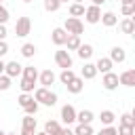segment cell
I'll use <instances>...</instances> for the list:
<instances>
[{
	"mask_svg": "<svg viewBox=\"0 0 135 135\" xmlns=\"http://www.w3.org/2000/svg\"><path fill=\"white\" fill-rule=\"evenodd\" d=\"M34 99H36L38 103H42V105H49V108H53V105L57 103V95H55L51 89H46V86L36 89V91H34Z\"/></svg>",
	"mask_w": 135,
	"mask_h": 135,
	"instance_id": "obj_1",
	"label": "cell"
},
{
	"mask_svg": "<svg viewBox=\"0 0 135 135\" xmlns=\"http://www.w3.org/2000/svg\"><path fill=\"white\" fill-rule=\"evenodd\" d=\"M63 30H65L68 34H76V36H80V34L84 32V23L80 21V17H68V19L63 21Z\"/></svg>",
	"mask_w": 135,
	"mask_h": 135,
	"instance_id": "obj_2",
	"label": "cell"
},
{
	"mask_svg": "<svg viewBox=\"0 0 135 135\" xmlns=\"http://www.w3.org/2000/svg\"><path fill=\"white\" fill-rule=\"evenodd\" d=\"M84 21L86 23H91V25H95V23H99V19H101V8L97 6V4H91V6H86L84 8Z\"/></svg>",
	"mask_w": 135,
	"mask_h": 135,
	"instance_id": "obj_3",
	"label": "cell"
},
{
	"mask_svg": "<svg viewBox=\"0 0 135 135\" xmlns=\"http://www.w3.org/2000/svg\"><path fill=\"white\" fill-rule=\"evenodd\" d=\"M30 30H32V21H30V17H19L17 23H15V34H17L19 38H25V36L30 34Z\"/></svg>",
	"mask_w": 135,
	"mask_h": 135,
	"instance_id": "obj_4",
	"label": "cell"
},
{
	"mask_svg": "<svg viewBox=\"0 0 135 135\" xmlns=\"http://www.w3.org/2000/svg\"><path fill=\"white\" fill-rule=\"evenodd\" d=\"M55 63L61 70L72 68V55H70V51H55Z\"/></svg>",
	"mask_w": 135,
	"mask_h": 135,
	"instance_id": "obj_5",
	"label": "cell"
},
{
	"mask_svg": "<svg viewBox=\"0 0 135 135\" xmlns=\"http://www.w3.org/2000/svg\"><path fill=\"white\" fill-rule=\"evenodd\" d=\"M101 84H103L105 91H114V89H118V74H114V72H105L103 78H101Z\"/></svg>",
	"mask_w": 135,
	"mask_h": 135,
	"instance_id": "obj_6",
	"label": "cell"
},
{
	"mask_svg": "<svg viewBox=\"0 0 135 135\" xmlns=\"http://www.w3.org/2000/svg\"><path fill=\"white\" fill-rule=\"evenodd\" d=\"M21 70H23V65H21L19 61H8V63H4V74H6L8 78L21 76Z\"/></svg>",
	"mask_w": 135,
	"mask_h": 135,
	"instance_id": "obj_7",
	"label": "cell"
},
{
	"mask_svg": "<svg viewBox=\"0 0 135 135\" xmlns=\"http://www.w3.org/2000/svg\"><path fill=\"white\" fill-rule=\"evenodd\" d=\"M61 120L70 127L72 122H76V110H74V105H70V103H65L63 108H61Z\"/></svg>",
	"mask_w": 135,
	"mask_h": 135,
	"instance_id": "obj_8",
	"label": "cell"
},
{
	"mask_svg": "<svg viewBox=\"0 0 135 135\" xmlns=\"http://www.w3.org/2000/svg\"><path fill=\"white\" fill-rule=\"evenodd\" d=\"M65 38H68V32H65L63 27H55V30L51 32V40H53V44H57V46H63V44H65Z\"/></svg>",
	"mask_w": 135,
	"mask_h": 135,
	"instance_id": "obj_9",
	"label": "cell"
},
{
	"mask_svg": "<svg viewBox=\"0 0 135 135\" xmlns=\"http://www.w3.org/2000/svg\"><path fill=\"white\" fill-rule=\"evenodd\" d=\"M38 80H40V84L42 86H51V84H55V80H57V76H55V72L53 70H44V72H40L38 74Z\"/></svg>",
	"mask_w": 135,
	"mask_h": 135,
	"instance_id": "obj_10",
	"label": "cell"
},
{
	"mask_svg": "<svg viewBox=\"0 0 135 135\" xmlns=\"http://www.w3.org/2000/svg\"><path fill=\"white\" fill-rule=\"evenodd\" d=\"M118 84H122V86H135V70H124L118 76Z\"/></svg>",
	"mask_w": 135,
	"mask_h": 135,
	"instance_id": "obj_11",
	"label": "cell"
},
{
	"mask_svg": "<svg viewBox=\"0 0 135 135\" xmlns=\"http://www.w3.org/2000/svg\"><path fill=\"white\" fill-rule=\"evenodd\" d=\"M65 86H68V93H72V95H78V93L84 89V80H82L80 76H74V78H72V80L65 84Z\"/></svg>",
	"mask_w": 135,
	"mask_h": 135,
	"instance_id": "obj_12",
	"label": "cell"
},
{
	"mask_svg": "<svg viewBox=\"0 0 135 135\" xmlns=\"http://www.w3.org/2000/svg\"><path fill=\"white\" fill-rule=\"evenodd\" d=\"M110 59H112V63H122V61L127 59L124 49H122V46H112V49H110Z\"/></svg>",
	"mask_w": 135,
	"mask_h": 135,
	"instance_id": "obj_13",
	"label": "cell"
},
{
	"mask_svg": "<svg viewBox=\"0 0 135 135\" xmlns=\"http://www.w3.org/2000/svg\"><path fill=\"white\" fill-rule=\"evenodd\" d=\"M105 27H114L116 23H118V15L116 13H112V11H105V13H101V19H99Z\"/></svg>",
	"mask_w": 135,
	"mask_h": 135,
	"instance_id": "obj_14",
	"label": "cell"
},
{
	"mask_svg": "<svg viewBox=\"0 0 135 135\" xmlns=\"http://www.w3.org/2000/svg\"><path fill=\"white\" fill-rule=\"evenodd\" d=\"M97 76V68H95V63H84V68H82V72H80V78L82 80H93Z\"/></svg>",
	"mask_w": 135,
	"mask_h": 135,
	"instance_id": "obj_15",
	"label": "cell"
},
{
	"mask_svg": "<svg viewBox=\"0 0 135 135\" xmlns=\"http://www.w3.org/2000/svg\"><path fill=\"white\" fill-rule=\"evenodd\" d=\"M112 59L110 57H99L97 59V63H95V68H97V72H101V74H105V72H112Z\"/></svg>",
	"mask_w": 135,
	"mask_h": 135,
	"instance_id": "obj_16",
	"label": "cell"
},
{
	"mask_svg": "<svg viewBox=\"0 0 135 135\" xmlns=\"http://www.w3.org/2000/svg\"><path fill=\"white\" fill-rule=\"evenodd\" d=\"M93 118H95V114H93L91 110H80V112H76V122H80V124H91Z\"/></svg>",
	"mask_w": 135,
	"mask_h": 135,
	"instance_id": "obj_17",
	"label": "cell"
},
{
	"mask_svg": "<svg viewBox=\"0 0 135 135\" xmlns=\"http://www.w3.org/2000/svg\"><path fill=\"white\" fill-rule=\"evenodd\" d=\"M76 53H78V57H80L82 61H86V59L93 57V46H91V44H80V46L76 49Z\"/></svg>",
	"mask_w": 135,
	"mask_h": 135,
	"instance_id": "obj_18",
	"label": "cell"
},
{
	"mask_svg": "<svg viewBox=\"0 0 135 135\" xmlns=\"http://www.w3.org/2000/svg\"><path fill=\"white\" fill-rule=\"evenodd\" d=\"M120 32H122V34H133V32H135V21H133L131 17H124V19L120 21Z\"/></svg>",
	"mask_w": 135,
	"mask_h": 135,
	"instance_id": "obj_19",
	"label": "cell"
},
{
	"mask_svg": "<svg viewBox=\"0 0 135 135\" xmlns=\"http://www.w3.org/2000/svg\"><path fill=\"white\" fill-rule=\"evenodd\" d=\"M80 44H82V42H80V36H76V34H68V38H65V46H68V51H76Z\"/></svg>",
	"mask_w": 135,
	"mask_h": 135,
	"instance_id": "obj_20",
	"label": "cell"
},
{
	"mask_svg": "<svg viewBox=\"0 0 135 135\" xmlns=\"http://www.w3.org/2000/svg\"><path fill=\"white\" fill-rule=\"evenodd\" d=\"M21 76L27 78V80H34V82H36V80H38V70H36L34 65H25V68L21 70Z\"/></svg>",
	"mask_w": 135,
	"mask_h": 135,
	"instance_id": "obj_21",
	"label": "cell"
},
{
	"mask_svg": "<svg viewBox=\"0 0 135 135\" xmlns=\"http://www.w3.org/2000/svg\"><path fill=\"white\" fill-rule=\"evenodd\" d=\"M99 120H101V124L108 127V124H112V122L116 120V114H114L112 110H103V112L99 114Z\"/></svg>",
	"mask_w": 135,
	"mask_h": 135,
	"instance_id": "obj_22",
	"label": "cell"
},
{
	"mask_svg": "<svg viewBox=\"0 0 135 135\" xmlns=\"http://www.w3.org/2000/svg\"><path fill=\"white\" fill-rule=\"evenodd\" d=\"M59 129H61V124L57 120H46L44 122V133H49V135H57Z\"/></svg>",
	"mask_w": 135,
	"mask_h": 135,
	"instance_id": "obj_23",
	"label": "cell"
},
{
	"mask_svg": "<svg viewBox=\"0 0 135 135\" xmlns=\"http://www.w3.org/2000/svg\"><path fill=\"white\" fill-rule=\"evenodd\" d=\"M82 15H84V4L82 2L70 4V17H82Z\"/></svg>",
	"mask_w": 135,
	"mask_h": 135,
	"instance_id": "obj_24",
	"label": "cell"
},
{
	"mask_svg": "<svg viewBox=\"0 0 135 135\" xmlns=\"http://www.w3.org/2000/svg\"><path fill=\"white\" fill-rule=\"evenodd\" d=\"M21 55H23L25 59H30V57H34V55H36V46H34L32 42H25V44L21 46Z\"/></svg>",
	"mask_w": 135,
	"mask_h": 135,
	"instance_id": "obj_25",
	"label": "cell"
},
{
	"mask_svg": "<svg viewBox=\"0 0 135 135\" xmlns=\"http://www.w3.org/2000/svg\"><path fill=\"white\" fill-rule=\"evenodd\" d=\"M74 76H76V74H74V70H72V68H68V70H61L59 80H61V84H68V82H70Z\"/></svg>",
	"mask_w": 135,
	"mask_h": 135,
	"instance_id": "obj_26",
	"label": "cell"
},
{
	"mask_svg": "<svg viewBox=\"0 0 135 135\" xmlns=\"http://www.w3.org/2000/svg\"><path fill=\"white\" fill-rule=\"evenodd\" d=\"M74 135H93V127H91V124H80V122H78V127L74 129Z\"/></svg>",
	"mask_w": 135,
	"mask_h": 135,
	"instance_id": "obj_27",
	"label": "cell"
},
{
	"mask_svg": "<svg viewBox=\"0 0 135 135\" xmlns=\"http://www.w3.org/2000/svg\"><path fill=\"white\" fill-rule=\"evenodd\" d=\"M34 84H36L34 80H27V78H23V76H21L19 86H21V91H23V93H32V91H34Z\"/></svg>",
	"mask_w": 135,
	"mask_h": 135,
	"instance_id": "obj_28",
	"label": "cell"
},
{
	"mask_svg": "<svg viewBox=\"0 0 135 135\" xmlns=\"http://www.w3.org/2000/svg\"><path fill=\"white\" fill-rule=\"evenodd\" d=\"M59 6H61V2H59V0H44V11H49V13L59 11Z\"/></svg>",
	"mask_w": 135,
	"mask_h": 135,
	"instance_id": "obj_29",
	"label": "cell"
},
{
	"mask_svg": "<svg viewBox=\"0 0 135 135\" xmlns=\"http://www.w3.org/2000/svg\"><path fill=\"white\" fill-rule=\"evenodd\" d=\"M17 101H19V105H21V108H25L30 101H34V95H32V93H21Z\"/></svg>",
	"mask_w": 135,
	"mask_h": 135,
	"instance_id": "obj_30",
	"label": "cell"
},
{
	"mask_svg": "<svg viewBox=\"0 0 135 135\" xmlns=\"http://www.w3.org/2000/svg\"><path fill=\"white\" fill-rule=\"evenodd\" d=\"M120 124H127V127H135V118H133V114L124 112V114L120 116Z\"/></svg>",
	"mask_w": 135,
	"mask_h": 135,
	"instance_id": "obj_31",
	"label": "cell"
},
{
	"mask_svg": "<svg viewBox=\"0 0 135 135\" xmlns=\"http://www.w3.org/2000/svg\"><path fill=\"white\" fill-rule=\"evenodd\" d=\"M36 118H34V114H25L23 116V127H27V129H36Z\"/></svg>",
	"mask_w": 135,
	"mask_h": 135,
	"instance_id": "obj_32",
	"label": "cell"
},
{
	"mask_svg": "<svg viewBox=\"0 0 135 135\" xmlns=\"http://www.w3.org/2000/svg\"><path fill=\"white\" fill-rule=\"evenodd\" d=\"M120 11H122L124 17H133V15H135V2H131V4H122Z\"/></svg>",
	"mask_w": 135,
	"mask_h": 135,
	"instance_id": "obj_33",
	"label": "cell"
},
{
	"mask_svg": "<svg viewBox=\"0 0 135 135\" xmlns=\"http://www.w3.org/2000/svg\"><path fill=\"white\" fill-rule=\"evenodd\" d=\"M11 80L13 78H8L6 74H0V91H8L11 89Z\"/></svg>",
	"mask_w": 135,
	"mask_h": 135,
	"instance_id": "obj_34",
	"label": "cell"
},
{
	"mask_svg": "<svg viewBox=\"0 0 135 135\" xmlns=\"http://www.w3.org/2000/svg\"><path fill=\"white\" fill-rule=\"evenodd\" d=\"M116 133H118V135H133V133H135V127H127V124H118V129H116Z\"/></svg>",
	"mask_w": 135,
	"mask_h": 135,
	"instance_id": "obj_35",
	"label": "cell"
},
{
	"mask_svg": "<svg viewBox=\"0 0 135 135\" xmlns=\"http://www.w3.org/2000/svg\"><path fill=\"white\" fill-rule=\"evenodd\" d=\"M8 17H11V15H8V8H6L4 4H0V23H6Z\"/></svg>",
	"mask_w": 135,
	"mask_h": 135,
	"instance_id": "obj_36",
	"label": "cell"
},
{
	"mask_svg": "<svg viewBox=\"0 0 135 135\" xmlns=\"http://www.w3.org/2000/svg\"><path fill=\"white\" fill-rule=\"evenodd\" d=\"M97 135H118V133H116V127L108 124V127H103V129H101V131H99Z\"/></svg>",
	"mask_w": 135,
	"mask_h": 135,
	"instance_id": "obj_37",
	"label": "cell"
},
{
	"mask_svg": "<svg viewBox=\"0 0 135 135\" xmlns=\"http://www.w3.org/2000/svg\"><path fill=\"white\" fill-rule=\"evenodd\" d=\"M8 53V44H6V40H0V57H4Z\"/></svg>",
	"mask_w": 135,
	"mask_h": 135,
	"instance_id": "obj_38",
	"label": "cell"
},
{
	"mask_svg": "<svg viewBox=\"0 0 135 135\" xmlns=\"http://www.w3.org/2000/svg\"><path fill=\"white\" fill-rule=\"evenodd\" d=\"M19 135H36V129H27V127H21V133Z\"/></svg>",
	"mask_w": 135,
	"mask_h": 135,
	"instance_id": "obj_39",
	"label": "cell"
},
{
	"mask_svg": "<svg viewBox=\"0 0 135 135\" xmlns=\"http://www.w3.org/2000/svg\"><path fill=\"white\" fill-rule=\"evenodd\" d=\"M6 23H0V40H6Z\"/></svg>",
	"mask_w": 135,
	"mask_h": 135,
	"instance_id": "obj_40",
	"label": "cell"
},
{
	"mask_svg": "<svg viewBox=\"0 0 135 135\" xmlns=\"http://www.w3.org/2000/svg\"><path fill=\"white\" fill-rule=\"evenodd\" d=\"M57 135H74V131H72V129H70V127H61V129H59V133H57Z\"/></svg>",
	"mask_w": 135,
	"mask_h": 135,
	"instance_id": "obj_41",
	"label": "cell"
},
{
	"mask_svg": "<svg viewBox=\"0 0 135 135\" xmlns=\"http://www.w3.org/2000/svg\"><path fill=\"white\" fill-rule=\"evenodd\" d=\"M91 2H93V4H97V6H101V4H103V2H108V0H91Z\"/></svg>",
	"mask_w": 135,
	"mask_h": 135,
	"instance_id": "obj_42",
	"label": "cell"
},
{
	"mask_svg": "<svg viewBox=\"0 0 135 135\" xmlns=\"http://www.w3.org/2000/svg\"><path fill=\"white\" fill-rule=\"evenodd\" d=\"M0 74H4V61H2V57H0Z\"/></svg>",
	"mask_w": 135,
	"mask_h": 135,
	"instance_id": "obj_43",
	"label": "cell"
},
{
	"mask_svg": "<svg viewBox=\"0 0 135 135\" xmlns=\"http://www.w3.org/2000/svg\"><path fill=\"white\" fill-rule=\"evenodd\" d=\"M131 2H135V0H120V4H131Z\"/></svg>",
	"mask_w": 135,
	"mask_h": 135,
	"instance_id": "obj_44",
	"label": "cell"
},
{
	"mask_svg": "<svg viewBox=\"0 0 135 135\" xmlns=\"http://www.w3.org/2000/svg\"><path fill=\"white\" fill-rule=\"evenodd\" d=\"M36 135H49V133H44V131H42V133H36Z\"/></svg>",
	"mask_w": 135,
	"mask_h": 135,
	"instance_id": "obj_45",
	"label": "cell"
},
{
	"mask_svg": "<svg viewBox=\"0 0 135 135\" xmlns=\"http://www.w3.org/2000/svg\"><path fill=\"white\" fill-rule=\"evenodd\" d=\"M0 135H6V133H4V131H2V129H0Z\"/></svg>",
	"mask_w": 135,
	"mask_h": 135,
	"instance_id": "obj_46",
	"label": "cell"
},
{
	"mask_svg": "<svg viewBox=\"0 0 135 135\" xmlns=\"http://www.w3.org/2000/svg\"><path fill=\"white\" fill-rule=\"evenodd\" d=\"M6 135H17V133H6Z\"/></svg>",
	"mask_w": 135,
	"mask_h": 135,
	"instance_id": "obj_47",
	"label": "cell"
},
{
	"mask_svg": "<svg viewBox=\"0 0 135 135\" xmlns=\"http://www.w3.org/2000/svg\"><path fill=\"white\" fill-rule=\"evenodd\" d=\"M59 2H61V4H63V2H68V0H59Z\"/></svg>",
	"mask_w": 135,
	"mask_h": 135,
	"instance_id": "obj_48",
	"label": "cell"
},
{
	"mask_svg": "<svg viewBox=\"0 0 135 135\" xmlns=\"http://www.w3.org/2000/svg\"><path fill=\"white\" fill-rule=\"evenodd\" d=\"M74 2H82V0H74Z\"/></svg>",
	"mask_w": 135,
	"mask_h": 135,
	"instance_id": "obj_49",
	"label": "cell"
},
{
	"mask_svg": "<svg viewBox=\"0 0 135 135\" xmlns=\"http://www.w3.org/2000/svg\"><path fill=\"white\" fill-rule=\"evenodd\" d=\"M23 2H32V0H23Z\"/></svg>",
	"mask_w": 135,
	"mask_h": 135,
	"instance_id": "obj_50",
	"label": "cell"
},
{
	"mask_svg": "<svg viewBox=\"0 0 135 135\" xmlns=\"http://www.w3.org/2000/svg\"><path fill=\"white\" fill-rule=\"evenodd\" d=\"M112 2H118V0H112Z\"/></svg>",
	"mask_w": 135,
	"mask_h": 135,
	"instance_id": "obj_51",
	"label": "cell"
},
{
	"mask_svg": "<svg viewBox=\"0 0 135 135\" xmlns=\"http://www.w3.org/2000/svg\"><path fill=\"white\" fill-rule=\"evenodd\" d=\"M2 2H4V0H0V4H2Z\"/></svg>",
	"mask_w": 135,
	"mask_h": 135,
	"instance_id": "obj_52",
	"label": "cell"
}]
</instances>
